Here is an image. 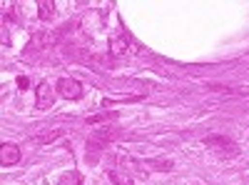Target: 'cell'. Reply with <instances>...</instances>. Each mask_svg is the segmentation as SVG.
Instances as JSON below:
<instances>
[{"label":"cell","instance_id":"cell-1","mask_svg":"<svg viewBox=\"0 0 249 185\" xmlns=\"http://www.w3.org/2000/svg\"><path fill=\"white\" fill-rule=\"evenodd\" d=\"M55 90H58V95H62V98H67V100L82 98V85H80L75 78H60V80L55 83Z\"/></svg>","mask_w":249,"mask_h":185},{"label":"cell","instance_id":"cell-2","mask_svg":"<svg viewBox=\"0 0 249 185\" xmlns=\"http://www.w3.org/2000/svg\"><path fill=\"white\" fill-rule=\"evenodd\" d=\"M115 135H117V133L110 130V128H97L93 135H90V140H87V150H102V148H108Z\"/></svg>","mask_w":249,"mask_h":185},{"label":"cell","instance_id":"cell-3","mask_svg":"<svg viewBox=\"0 0 249 185\" xmlns=\"http://www.w3.org/2000/svg\"><path fill=\"white\" fill-rule=\"evenodd\" d=\"M202 143H204L207 148H212V150H217V153H222V155H237V148H234V143L229 140V138L209 135V138H204Z\"/></svg>","mask_w":249,"mask_h":185},{"label":"cell","instance_id":"cell-4","mask_svg":"<svg viewBox=\"0 0 249 185\" xmlns=\"http://www.w3.org/2000/svg\"><path fill=\"white\" fill-rule=\"evenodd\" d=\"M35 105H38V110H47V108H52V103H55V93H52V88L47 85V83L43 80L38 88H35Z\"/></svg>","mask_w":249,"mask_h":185},{"label":"cell","instance_id":"cell-5","mask_svg":"<svg viewBox=\"0 0 249 185\" xmlns=\"http://www.w3.org/2000/svg\"><path fill=\"white\" fill-rule=\"evenodd\" d=\"M17 160H20V148L13 145V143H3V145H0V163H3L5 168L15 165Z\"/></svg>","mask_w":249,"mask_h":185},{"label":"cell","instance_id":"cell-6","mask_svg":"<svg viewBox=\"0 0 249 185\" xmlns=\"http://www.w3.org/2000/svg\"><path fill=\"white\" fill-rule=\"evenodd\" d=\"M130 35L127 33H122V35H117V38H112L110 40V55H115V58H120V55H124L130 50Z\"/></svg>","mask_w":249,"mask_h":185},{"label":"cell","instance_id":"cell-7","mask_svg":"<svg viewBox=\"0 0 249 185\" xmlns=\"http://www.w3.org/2000/svg\"><path fill=\"white\" fill-rule=\"evenodd\" d=\"M55 15V3L52 0H40L38 3V18L40 20H50Z\"/></svg>","mask_w":249,"mask_h":185},{"label":"cell","instance_id":"cell-8","mask_svg":"<svg viewBox=\"0 0 249 185\" xmlns=\"http://www.w3.org/2000/svg\"><path fill=\"white\" fill-rule=\"evenodd\" d=\"M58 185H82V175L78 170H67V173L60 175Z\"/></svg>","mask_w":249,"mask_h":185},{"label":"cell","instance_id":"cell-9","mask_svg":"<svg viewBox=\"0 0 249 185\" xmlns=\"http://www.w3.org/2000/svg\"><path fill=\"white\" fill-rule=\"evenodd\" d=\"M110 118H117V113H100V115H93V118H87V125H97L102 120H110Z\"/></svg>","mask_w":249,"mask_h":185},{"label":"cell","instance_id":"cell-10","mask_svg":"<svg viewBox=\"0 0 249 185\" xmlns=\"http://www.w3.org/2000/svg\"><path fill=\"white\" fill-rule=\"evenodd\" d=\"M62 135V130H52V133H47V135H40V138H35V143H52L55 138H60Z\"/></svg>","mask_w":249,"mask_h":185},{"label":"cell","instance_id":"cell-11","mask_svg":"<svg viewBox=\"0 0 249 185\" xmlns=\"http://www.w3.org/2000/svg\"><path fill=\"white\" fill-rule=\"evenodd\" d=\"M110 180H112L115 185H132L130 178H124V175H120V173H110Z\"/></svg>","mask_w":249,"mask_h":185},{"label":"cell","instance_id":"cell-12","mask_svg":"<svg viewBox=\"0 0 249 185\" xmlns=\"http://www.w3.org/2000/svg\"><path fill=\"white\" fill-rule=\"evenodd\" d=\"M15 83H17V88H20V90H28V85H30L25 75H17V80H15Z\"/></svg>","mask_w":249,"mask_h":185}]
</instances>
